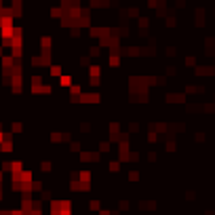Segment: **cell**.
Masks as SVG:
<instances>
[{
	"label": "cell",
	"mask_w": 215,
	"mask_h": 215,
	"mask_svg": "<svg viewBox=\"0 0 215 215\" xmlns=\"http://www.w3.org/2000/svg\"><path fill=\"white\" fill-rule=\"evenodd\" d=\"M59 82H61V86H72V76H61Z\"/></svg>",
	"instance_id": "cell-2"
},
{
	"label": "cell",
	"mask_w": 215,
	"mask_h": 215,
	"mask_svg": "<svg viewBox=\"0 0 215 215\" xmlns=\"http://www.w3.org/2000/svg\"><path fill=\"white\" fill-rule=\"evenodd\" d=\"M118 169H120V163H114V160H112V163H110V171H118Z\"/></svg>",
	"instance_id": "cell-5"
},
{
	"label": "cell",
	"mask_w": 215,
	"mask_h": 215,
	"mask_svg": "<svg viewBox=\"0 0 215 215\" xmlns=\"http://www.w3.org/2000/svg\"><path fill=\"white\" fill-rule=\"evenodd\" d=\"M89 74H91V78H97V76H101V68L99 66H91Z\"/></svg>",
	"instance_id": "cell-1"
},
{
	"label": "cell",
	"mask_w": 215,
	"mask_h": 215,
	"mask_svg": "<svg viewBox=\"0 0 215 215\" xmlns=\"http://www.w3.org/2000/svg\"><path fill=\"white\" fill-rule=\"evenodd\" d=\"M51 74L53 76H61V68L59 66H51Z\"/></svg>",
	"instance_id": "cell-3"
},
{
	"label": "cell",
	"mask_w": 215,
	"mask_h": 215,
	"mask_svg": "<svg viewBox=\"0 0 215 215\" xmlns=\"http://www.w3.org/2000/svg\"><path fill=\"white\" fill-rule=\"evenodd\" d=\"M118 63H120L118 55H112V57H110V66H118Z\"/></svg>",
	"instance_id": "cell-4"
}]
</instances>
